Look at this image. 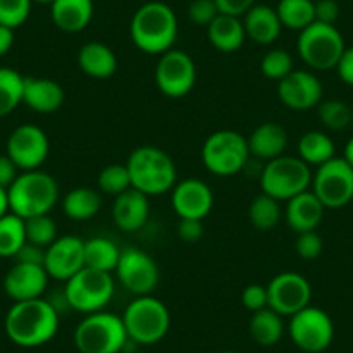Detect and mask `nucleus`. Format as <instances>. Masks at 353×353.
Returning <instances> with one entry per match:
<instances>
[{
    "label": "nucleus",
    "mask_w": 353,
    "mask_h": 353,
    "mask_svg": "<svg viewBox=\"0 0 353 353\" xmlns=\"http://www.w3.org/2000/svg\"><path fill=\"white\" fill-rule=\"evenodd\" d=\"M56 308L47 298L14 301L4 321L8 338L23 348H37L49 343L59 329Z\"/></svg>",
    "instance_id": "1"
},
{
    "label": "nucleus",
    "mask_w": 353,
    "mask_h": 353,
    "mask_svg": "<svg viewBox=\"0 0 353 353\" xmlns=\"http://www.w3.org/2000/svg\"><path fill=\"white\" fill-rule=\"evenodd\" d=\"M179 21L165 2L149 0L135 11L130 21V39L141 52L161 56L175 46Z\"/></svg>",
    "instance_id": "2"
},
{
    "label": "nucleus",
    "mask_w": 353,
    "mask_h": 353,
    "mask_svg": "<svg viewBox=\"0 0 353 353\" xmlns=\"http://www.w3.org/2000/svg\"><path fill=\"white\" fill-rule=\"evenodd\" d=\"M9 212L23 220L47 215L59 201V185L50 173L42 170L21 172L8 189Z\"/></svg>",
    "instance_id": "3"
},
{
    "label": "nucleus",
    "mask_w": 353,
    "mask_h": 353,
    "mask_svg": "<svg viewBox=\"0 0 353 353\" xmlns=\"http://www.w3.org/2000/svg\"><path fill=\"white\" fill-rule=\"evenodd\" d=\"M132 188L145 196H161L172 192L176 184V166L163 149L156 145H141L128 156Z\"/></svg>",
    "instance_id": "4"
},
{
    "label": "nucleus",
    "mask_w": 353,
    "mask_h": 353,
    "mask_svg": "<svg viewBox=\"0 0 353 353\" xmlns=\"http://www.w3.org/2000/svg\"><path fill=\"white\" fill-rule=\"evenodd\" d=\"M73 341L80 353H120L130 339L120 315L101 310L81 319Z\"/></svg>",
    "instance_id": "5"
},
{
    "label": "nucleus",
    "mask_w": 353,
    "mask_h": 353,
    "mask_svg": "<svg viewBox=\"0 0 353 353\" xmlns=\"http://www.w3.org/2000/svg\"><path fill=\"white\" fill-rule=\"evenodd\" d=\"M312 166L298 156H279L265 163L260 173L261 192L277 201H290L308 191L312 185Z\"/></svg>",
    "instance_id": "6"
},
{
    "label": "nucleus",
    "mask_w": 353,
    "mask_h": 353,
    "mask_svg": "<svg viewBox=\"0 0 353 353\" xmlns=\"http://www.w3.org/2000/svg\"><path fill=\"white\" fill-rule=\"evenodd\" d=\"M121 319L128 339L137 345H156L168 334L172 324L168 307L152 294L135 296L125 308Z\"/></svg>",
    "instance_id": "7"
},
{
    "label": "nucleus",
    "mask_w": 353,
    "mask_h": 353,
    "mask_svg": "<svg viewBox=\"0 0 353 353\" xmlns=\"http://www.w3.org/2000/svg\"><path fill=\"white\" fill-rule=\"evenodd\" d=\"M250 148L243 134L236 130H216L206 137L201 148V161L210 173L230 176L246 168Z\"/></svg>",
    "instance_id": "8"
},
{
    "label": "nucleus",
    "mask_w": 353,
    "mask_h": 353,
    "mask_svg": "<svg viewBox=\"0 0 353 353\" xmlns=\"http://www.w3.org/2000/svg\"><path fill=\"white\" fill-rule=\"evenodd\" d=\"M345 49V39L336 25L319 21L301 30L296 40V50L301 61L314 71L334 70Z\"/></svg>",
    "instance_id": "9"
},
{
    "label": "nucleus",
    "mask_w": 353,
    "mask_h": 353,
    "mask_svg": "<svg viewBox=\"0 0 353 353\" xmlns=\"http://www.w3.org/2000/svg\"><path fill=\"white\" fill-rule=\"evenodd\" d=\"M71 310L94 314L104 310L114 294V281L110 272L83 269L74 274L63 288Z\"/></svg>",
    "instance_id": "10"
},
{
    "label": "nucleus",
    "mask_w": 353,
    "mask_h": 353,
    "mask_svg": "<svg viewBox=\"0 0 353 353\" xmlns=\"http://www.w3.org/2000/svg\"><path fill=\"white\" fill-rule=\"evenodd\" d=\"M310 191L325 210H339L353 199V168L345 158L334 156L315 168Z\"/></svg>",
    "instance_id": "11"
},
{
    "label": "nucleus",
    "mask_w": 353,
    "mask_h": 353,
    "mask_svg": "<svg viewBox=\"0 0 353 353\" xmlns=\"http://www.w3.org/2000/svg\"><path fill=\"white\" fill-rule=\"evenodd\" d=\"M288 332L294 346L303 353H322L334 339V324L327 312L308 305L291 315Z\"/></svg>",
    "instance_id": "12"
},
{
    "label": "nucleus",
    "mask_w": 353,
    "mask_h": 353,
    "mask_svg": "<svg viewBox=\"0 0 353 353\" xmlns=\"http://www.w3.org/2000/svg\"><path fill=\"white\" fill-rule=\"evenodd\" d=\"M198 70L196 63L185 50L170 49L161 54L156 63L154 81L159 92L170 99H182L192 92Z\"/></svg>",
    "instance_id": "13"
},
{
    "label": "nucleus",
    "mask_w": 353,
    "mask_h": 353,
    "mask_svg": "<svg viewBox=\"0 0 353 353\" xmlns=\"http://www.w3.org/2000/svg\"><path fill=\"white\" fill-rule=\"evenodd\" d=\"M114 272L121 286L134 296L152 294L159 284V269L154 258L134 246L121 250Z\"/></svg>",
    "instance_id": "14"
},
{
    "label": "nucleus",
    "mask_w": 353,
    "mask_h": 353,
    "mask_svg": "<svg viewBox=\"0 0 353 353\" xmlns=\"http://www.w3.org/2000/svg\"><path fill=\"white\" fill-rule=\"evenodd\" d=\"M6 154L14 161L19 172L40 170L49 158L50 142L46 132L32 123L19 125L11 132L6 145Z\"/></svg>",
    "instance_id": "15"
},
{
    "label": "nucleus",
    "mask_w": 353,
    "mask_h": 353,
    "mask_svg": "<svg viewBox=\"0 0 353 353\" xmlns=\"http://www.w3.org/2000/svg\"><path fill=\"white\" fill-rule=\"evenodd\" d=\"M269 307L283 317H291L310 305L312 286L301 274L281 272L267 284Z\"/></svg>",
    "instance_id": "16"
},
{
    "label": "nucleus",
    "mask_w": 353,
    "mask_h": 353,
    "mask_svg": "<svg viewBox=\"0 0 353 353\" xmlns=\"http://www.w3.org/2000/svg\"><path fill=\"white\" fill-rule=\"evenodd\" d=\"M277 96L288 110L310 111L322 103L324 87L312 71L293 70L277 81Z\"/></svg>",
    "instance_id": "17"
},
{
    "label": "nucleus",
    "mask_w": 353,
    "mask_h": 353,
    "mask_svg": "<svg viewBox=\"0 0 353 353\" xmlns=\"http://www.w3.org/2000/svg\"><path fill=\"white\" fill-rule=\"evenodd\" d=\"M83 246L85 241L77 236L57 237L46 250L43 261V269L47 270L50 279L66 283L74 274L80 272L85 267Z\"/></svg>",
    "instance_id": "18"
},
{
    "label": "nucleus",
    "mask_w": 353,
    "mask_h": 353,
    "mask_svg": "<svg viewBox=\"0 0 353 353\" xmlns=\"http://www.w3.org/2000/svg\"><path fill=\"white\" fill-rule=\"evenodd\" d=\"M172 208L179 219H206L213 208L212 188L199 179L176 182L172 189Z\"/></svg>",
    "instance_id": "19"
},
{
    "label": "nucleus",
    "mask_w": 353,
    "mask_h": 353,
    "mask_svg": "<svg viewBox=\"0 0 353 353\" xmlns=\"http://www.w3.org/2000/svg\"><path fill=\"white\" fill-rule=\"evenodd\" d=\"M49 274L43 265L16 263L4 277V291L12 301H26L42 298L49 286Z\"/></svg>",
    "instance_id": "20"
},
{
    "label": "nucleus",
    "mask_w": 353,
    "mask_h": 353,
    "mask_svg": "<svg viewBox=\"0 0 353 353\" xmlns=\"http://www.w3.org/2000/svg\"><path fill=\"white\" fill-rule=\"evenodd\" d=\"M66 94L61 83L46 77H25L23 104L40 114L56 113L63 108Z\"/></svg>",
    "instance_id": "21"
},
{
    "label": "nucleus",
    "mask_w": 353,
    "mask_h": 353,
    "mask_svg": "<svg viewBox=\"0 0 353 353\" xmlns=\"http://www.w3.org/2000/svg\"><path fill=\"white\" fill-rule=\"evenodd\" d=\"M113 222L123 232H137L148 223L151 206L149 196L137 189H128L114 198L113 203Z\"/></svg>",
    "instance_id": "22"
},
{
    "label": "nucleus",
    "mask_w": 353,
    "mask_h": 353,
    "mask_svg": "<svg viewBox=\"0 0 353 353\" xmlns=\"http://www.w3.org/2000/svg\"><path fill=\"white\" fill-rule=\"evenodd\" d=\"M325 208L317 196L308 189L301 194L294 196L290 201H286V210H284V219L291 230L296 234L312 232L317 230L322 223Z\"/></svg>",
    "instance_id": "23"
},
{
    "label": "nucleus",
    "mask_w": 353,
    "mask_h": 353,
    "mask_svg": "<svg viewBox=\"0 0 353 353\" xmlns=\"http://www.w3.org/2000/svg\"><path fill=\"white\" fill-rule=\"evenodd\" d=\"M241 19H243L246 39L258 46H272L279 39L283 30L276 8L267 4H254Z\"/></svg>",
    "instance_id": "24"
},
{
    "label": "nucleus",
    "mask_w": 353,
    "mask_h": 353,
    "mask_svg": "<svg viewBox=\"0 0 353 353\" xmlns=\"http://www.w3.org/2000/svg\"><path fill=\"white\" fill-rule=\"evenodd\" d=\"M246 141L250 154L267 163L284 154L288 142H290V135L283 125L267 121V123L258 125Z\"/></svg>",
    "instance_id": "25"
},
{
    "label": "nucleus",
    "mask_w": 353,
    "mask_h": 353,
    "mask_svg": "<svg viewBox=\"0 0 353 353\" xmlns=\"http://www.w3.org/2000/svg\"><path fill=\"white\" fill-rule=\"evenodd\" d=\"M94 0H54L50 19L64 33L83 32L94 18Z\"/></svg>",
    "instance_id": "26"
},
{
    "label": "nucleus",
    "mask_w": 353,
    "mask_h": 353,
    "mask_svg": "<svg viewBox=\"0 0 353 353\" xmlns=\"http://www.w3.org/2000/svg\"><path fill=\"white\" fill-rule=\"evenodd\" d=\"M78 66L94 80H108L118 70L114 50L103 42H87L78 50Z\"/></svg>",
    "instance_id": "27"
},
{
    "label": "nucleus",
    "mask_w": 353,
    "mask_h": 353,
    "mask_svg": "<svg viewBox=\"0 0 353 353\" xmlns=\"http://www.w3.org/2000/svg\"><path fill=\"white\" fill-rule=\"evenodd\" d=\"M208 40L219 52L232 54L243 47L246 40L243 19L229 14H219L212 21V25L206 28Z\"/></svg>",
    "instance_id": "28"
},
{
    "label": "nucleus",
    "mask_w": 353,
    "mask_h": 353,
    "mask_svg": "<svg viewBox=\"0 0 353 353\" xmlns=\"http://www.w3.org/2000/svg\"><path fill=\"white\" fill-rule=\"evenodd\" d=\"M103 208L101 192L92 188H74L63 198V212L73 222H87Z\"/></svg>",
    "instance_id": "29"
},
{
    "label": "nucleus",
    "mask_w": 353,
    "mask_h": 353,
    "mask_svg": "<svg viewBox=\"0 0 353 353\" xmlns=\"http://www.w3.org/2000/svg\"><path fill=\"white\" fill-rule=\"evenodd\" d=\"M250 336L260 346L277 345L284 336L283 315L270 307L253 312L250 319Z\"/></svg>",
    "instance_id": "30"
},
{
    "label": "nucleus",
    "mask_w": 353,
    "mask_h": 353,
    "mask_svg": "<svg viewBox=\"0 0 353 353\" xmlns=\"http://www.w3.org/2000/svg\"><path fill=\"white\" fill-rule=\"evenodd\" d=\"M121 250L114 241L108 237L97 236L85 241L83 258L87 269L101 270V272H114L118 260H120Z\"/></svg>",
    "instance_id": "31"
},
{
    "label": "nucleus",
    "mask_w": 353,
    "mask_h": 353,
    "mask_svg": "<svg viewBox=\"0 0 353 353\" xmlns=\"http://www.w3.org/2000/svg\"><path fill=\"white\" fill-rule=\"evenodd\" d=\"M336 156L334 141L325 132L308 130L298 141V158L308 166H321Z\"/></svg>",
    "instance_id": "32"
},
{
    "label": "nucleus",
    "mask_w": 353,
    "mask_h": 353,
    "mask_svg": "<svg viewBox=\"0 0 353 353\" xmlns=\"http://www.w3.org/2000/svg\"><path fill=\"white\" fill-rule=\"evenodd\" d=\"M283 28L300 33L315 21L314 0H279L276 6Z\"/></svg>",
    "instance_id": "33"
},
{
    "label": "nucleus",
    "mask_w": 353,
    "mask_h": 353,
    "mask_svg": "<svg viewBox=\"0 0 353 353\" xmlns=\"http://www.w3.org/2000/svg\"><path fill=\"white\" fill-rule=\"evenodd\" d=\"M248 215H250V222L254 229L261 230V232H269L279 225L284 212L277 199L261 192V194L254 196L253 201L250 203Z\"/></svg>",
    "instance_id": "34"
},
{
    "label": "nucleus",
    "mask_w": 353,
    "mask_h": 353,
    "mask_svg": "<svg viewBox=\"0 0 353 353\" xmlns=\"http://www.w3.org/2000/svg\"><path fill=\"white\" fill-rule=\"evenodd\" d=\"M25 77L12 68H0V118L8 117L23 104Z\"/></svg>",
    "instance_id": "35"
},
{
    "label": "nucleus",
    "mask_w": 353,
    "mask_h": 353,
    "mask_svg": "<svg viewBox=\"0 0 353 353\" xmlns=\"http://www.w3.org/2000/svg\"><path fill=\"white\" fill-rule=\"evenodd\" d=\"M25 243V220L12 212L0 216V256L12 258Z\"/></svg>",
    "instance_id": "36"
},
{
    "label": "nucleus",
    "mask_w": 353,
    "mask_h": 353,
    "mask_svg": "<svg viewBox=\"0 0 353 353\" xmlns=\"http://www.w3.org/2000/svg\"><path fill=\"white\" fill-rule=\"evenodd\" d=\"M97 188L99 192L108 196H120L121 192L132 189V179L130 172L127 168V163L120 165V163H113L101 170L99 176H97Z\"/></svg>",
    "instance_id": "37"
},
{
    "label": "nucleus",
    "mask_w": 353,
    "mask_h": 353,
    "mask_svg": "<svg viewBox=\"0 0 353 353\" xmlns=\"http://www.w3.org/2000/svg\"><path fill=\"white\" fill-rule=\"evenodd\" d=\"M25 232L28 243L37 244V246L49 248L54 241L57 239V225L50 215H37L32 219L25 220Z\"/></svg>",
    "instance_id": "38"
},
{
    "label": "nucleus",
    "mask_w": 353,
    "mask_h": 353,
    "mask_svg": "<svg viewBox=\"0 0 353 353\" xmlns=\"http://www.w3.org/2000/svg\"><path fill=\"white\" fill-rule=\"evenodd\" d=\"M317 113L322 125L334 132L343 130L352 121V110H350L348 104L339 99L322 101L317 106Z\"/></svg>",
    "instance_id": "39"
},
{
    "label": "nucleus",
    "mask_w": 353,
    "mask_h": 353,
    "mask_svg": "<svg viewBox=\"0 0 353 353\" xmlns=\"http://www.w3.org/2000/svg\"><path fill=\"white\" fill-rule=\"evenodd\" d=\"M260 70L265 78L274 81H281L294 70L293 57L284 49H270L261 57Z\"/></svg>",
    "instance_id": "40"
},
{
    "label": "nucleus",
    "mask_w": 353,
    "mask_h": 353,
    "mask_svg": "<svg viewBox=\"0 0 353 353\" xmlns=\"http://www.w3.org/2000/svg\"><path fill=\"white\" fill-rule=\"evenodd\" d=\"M32 0H0V25L19 28L25 25L32 12Z\"/></svg>",
    "instance_id": "41"
},
{
    "label": "nucleus",
    "mask_w": 353,
    "mask_h": 353,
    "mask_svg": "<svg viewBox=\"0 0 353 353\" xmlns=\"http://www.w3.org/2000/svg\"><path fill=\"white\" fill-rule=\"evenodd\" d=\"M322 250H324V241L319 236L315 230L312 232H301L296 234V241H294V251L303 260L312 261L317 260L321 256Z\"/></svg>",
    "instance_id": "42"
},
{
    "label": "nucleus",
    "mask_w": 353,
    "mask_h": 353,
    "mask_svg": "<svg viewBox=\"0 0 353 353\" xmlns=\"http://www.w3.org/2000/svg\"><path fill=\"white\" fill-rule=\"evenodd\" d=\"M219 14L220 11L215 0H192L188 8V18L196 26H205V28H208Z\"/></svg>",
    "instance_id": "43"
},
{
    "label": "nucleus",
    "mask_w": 353,
    "mask_h": 353,
    "mask_svg": "<svg viewBox=\"0 0 353 353\" xmlns=\"http://www.w3.org/2000/svg\"><path fill=\"white\" fill-rule=\"evenodd\" d=\"M241 303L246 310L253 312L261 310V308L269 307V291L263 284H248L241 293Z\"/></svg>",
    "instance_id": "44"
},
{
    "label": "nucleus",
    "mask_w": 353,
    "mask_h": 353,
    "mask_svg": "<svg viewBox=\"0 0 353 353\" xmlns=\"http://www.w3.org/2000/svg\"><path fill=\"white\" fill-rule=\"evenodd\" d=\"M176 234L184 243H198L205 234L203 220L196 219H179L176 223Z\"/></svg>",
    "instance_id": "45"
},
{
    "label": "nucleus",
    "mask_w": 353,
    "mask_h": 353,
    "mask_svg": "<svg viewBox=\"0 0 353 353\" xmlns=\"http://www.w3.org/2000/svg\"><path fill=\"white\" fill-rule=\"evenodd\" d=\"M46 250L47 248L37 246V244L26 241V243L19 248L18 253L12 256V260H14L16 263L43 265V261H46Z\"/></svg>",
    "instance_id": "46"
},
{
    "label": "nucleus",
    "mask_w": 353,
    "mask_h": 353,
    "mask_svg": "<svg viewBox=\"0 0 353 353\" xmlns=\"http://www.w3.org/2000/svg\"><path fill=\"white\" fill-rule=\"evenodd\" d=\"M339 18V6L336 0H317L315 2V21L324 25H336Z\"/></svg>",
    "instance_id": "47"
},
{
    "label": "nucleus",
    "mask_w": 353,
    "mask_h": 353,
    "mask_svg": "<svg viewBox=\"0 0 353 353\" xmlns=\"http://www.w3.org/2000/svg\"><path fill=\"white\" fill-rule=\"evenodd\" d=\"M215 4L216 8H219L220 14L243 18V16L256 4V0H215Z\"/></svg>",
    "instance_id": "48"
},
{
    "label": "nucleus",
    "mask_w": 353,
    "mask_h": 353,
    "mask_svg": "<svg viewBox=\"0 0 353 353\" xmlns=\"http://www.w3.org/2000/svg\"><path fill=\"white\" fill-rule=\"evenodd\" d=\"M334 70L343 83L353 87V47H346V49L343 50L341 57H339Z\"/></svg>",
    "instance_id": "49"
},
{
    "label": "nucleus",
    "mask_w": 353,
    "mask_h": 353,
    "mask_svg": "<svg viewBox=\"0 0 353 353\" xmlns=\"http://www.w3.org/2000/svg\"><path fill=\"white\" fill-rule=\"evenodd\" d=\"M19 175V168L8 154L0 156V188L8 191Z\"/></svg>",
    "instance_id": "50"
},
{
    "label": "nucleus",
    "mask_w": 353,
    "mask_h": 353,
    "mask_svg": "<svg viewBox=\"0 0 353 353\" xmlns=\"http://www.w3.org/2000/svg\"><path fill=\"white\" fill-rule=\"evenodd\" d=\"M14 46V30L0 25V57L6 56Z\"/></svg>",
    "instance_id": "51"
},
{
    "label": "nucleus",
    "mask_w": 353,
    "mask_h": 353,
    "mask_svg": "<svg viewBox=\"0 0 353 353\" xmlns=\"http://www.w3.org/2000/svg\"><path fill=\"white\" fill-rule=\"evenodd\" d=\"M6 213H9V198L8 191L0 188V216H4Z\"/></svg>",
    "instance_id": "52"
},
{
    "label": "nucleus",
    "mask_w": 353,
    "mask_h": 353,
    "mask_svg": "<svg viewBox=\"0 0 353 353\" xmlns=\"http://www.w3.org/2000/svg\"><path fill=\"white\" fill-rule=\"evenodd\" d=\"M343 158H345V161L353 168V137L346 142L345 151H343Z\"/></svg>",
    "instance_id": "53"
},
{
    "label": "nucleus",
    "mask_w": 353,
    "mask_h": 353,
    "mask_svg": "<svg viewBox=\"0 0 353 353\" xmlns=\"http://www.w3.org/2000/svg\"><path fill=\"white\" fill-rule=\"evenodd\" d=\"M32 2H37V4H47L50 6L54 2V0H32Z\"/></svg>",
    "instance_id": "54"
},
{
    "label": "nucleus",
    "mask_w": 353,
    "mask_h": 353,
    "mask_svg": "<svg viewBox=\"0 0 353 353\" xmlns=\"http://www.w3.org/2000/svg\"><path fill=\"white\" fill-rule=\"evenodd\" d=\"M220 353H237V352H232V350H227V352H220Z\"/></svg>",
    "instance_id": "55"
}]
</instances>
